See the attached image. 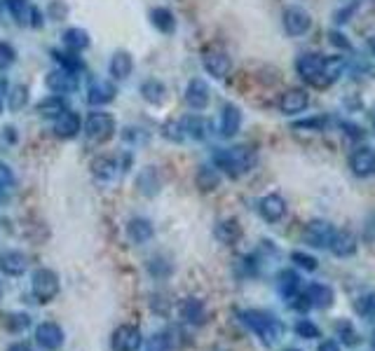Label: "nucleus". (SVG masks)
<instances>
[{"label": "nucleus", "mask_w": 375, "mask_h": 351, "mask_svg": "<svg viewBox=\"0 0 375 351\" xmlns=\"http://www.w3.org/2000/svg\"><path fill=\"white\" fill-rule=\"evenodd\" d=\"M15 61H17V52H15V47H12L10 43H3V40H0V70L10 68Z\"/></svg>", "instance_id": "44"}, {"label": "nucleus", "mask_w": 375, "mask_h": 351, "mask_svg": "<svg viewBox=\"0 0 375 351\" xmlns=\"http://www.w3.org/2000/svg\"><path fill=\"white\" fill-rule=\"evenodd\" d=\"M331 40H333L336 45H340V47H349V43H347V40H343L340 33H331Z\"/></svg>", "instance_id": "49"}, {"label": "nucleus", "mask_w": 375, "mask_h": 351, "mask_svg": "<svg viewBox=\"0 0 375 351\" xmlns=\"http://www.w3.org/2000/svg\"><path fill=\"white\" fill-rule=\"evenodd\" d=\"M317 351H340V344H338L336 340H324L319 344Z\"/></svg>", "instance_id": "46"}, {"label": "nucleus", "mask_w": 375, "mask_h": 351, "mask_svg": "<svg viewBox=\"0 0 375 351\" xmlns=\"http://www.w3.org/2000/svg\"><path fill=\"white\" fill-rule=\"evenodd\" d=\"M305 300H307V307H314V309H326L333 305V290L331 285L326 283H312L309 288L305 290Z\"/></svg>", "instance_id": "19"}, {"label": "nucleus", "mask_w": 375, "mask_h": 351, "mask_svg": "<svg viewBox=\"0 0 375 351\" xmlns=\"http://www.w3.org/2000/svg\"><path fill=\"white\" fill-rule=\"evenodd\" d=\"M141 94H144V99L148 101V103L160 106L164 101V97H166V87L160 80L151 77V80H146L144 85H141Z\"/></svg>", "instance_id": "30"}, {"label": "nucleus", "mask_w": 375, "mask_h": 351, "mask_svg": "<svg viewBox=\"0 0 375 351\" xmlns=\"http://www.w3.org/2000/svg\"><path fill=\"white\" fill-rule=\"evenodd\" d=\"M333 234H336V228H333L331 223H326V220H312V223L305 228L302 239L314 248H326L331 243Z\"/></svg>", "instance_id": "9"}, {"label": "nucleus", "mask_w": 375, "mask_h": 351, "mask_svg": "<svg viewBox=\"0 0 375 351\" xmlns=\"http://www.w3.org/2000/svg\"><path fill=\"white\" fill-rule=\"evenodd\" d=\"M277 288L284 297H289L291 300V297H296L300 290V277L296 274L294 270H282L277 277Z\"/></svg>", "instance_id": "25"}, {"label": "nucleus", "mask_w": 375, "mask_h": 351, "mask_svg": "<svg viewBox=\"0 0 375 351\" xmlns=\"http://www.w3.org/2000/svg\"><path fill=\"white\" fill-rule=\"evenodd\" d=\"M85 134H87V139H92L97 143L108 141L110 136L115 134V117H113L110 112H104V110L89 112V117L85 122Z\"/></svg>", "instance_id": "4"}, {"label": "nucleus", "mask_w": 375, "mask_h": 351, "mask_svg": "<svg viewBox=\"0 0 375 351\" xmlns=\"http://www.w3.org/2000/svg\"><path fill=\"white\" fill-rule=\"evenodd\" d=\"M354 312L359 314L361 319L366 321H375V293H364L354 300Z\"/></svg>", "instance_id": "34"}, {"label": "nucleus", "mask_w": 375, "mask_h": 351, "mask_svg": "<svg viewBox=\"0 0 375 351\" xmlns=\"http://www.w3.org/2000/svg\"><path fill=\"white\" fill-rule=\"evenodd\" d=\"M0 270L8 277H21L28 270V258L21 251H5L0 253Z\"/></svg>", "instance_id": "16"}, {"label": "nucleus", "mask_w": 375, "mask_h": 351, "mask_svg": "<svg viewBox=\"0 0 375 351\" xmlns=\"http://www.w3.org/2000/svg\"><path fill=\"white\" fill-rule=\"evenodd\" d=\"M345 59H340V57H331V59H326L324 61V85L326 82H336L338 77L343 75V70H345Z\"/></svg>", "instance_id": "35"}, {"label": "nucleus", "mask_w": 375, "mask_h": 351, "mask_svg": "<svg viewBox=\"0 0 375 351\" xmlns=\"http://www.w3.org/2000/svg\"><path fill=\"white\" fill-rule=\"evenodd\" d=\"M366 239L375 241V216L368 220V225H366Z\"/></svg>", "instance_id": "47"}, {"label": "nucleus", "mask_w": 375, "mask_h": 351, "mask_svg": "<svg viewBox=\"0 0 375 351\" xmlns=\"http://www.w3.org/2000/svg\"><path fill=\"white\" fill-rule=\"evenodd\" d=\"M45 85L50 92L55 94H70L77 89V77H75V70H68V68H57L52 73H47L45 77Z\"/></svg>", "instance_id": "10"}, {"label": "nucleus", "mask_w": 375, "mask_h": 351, "mask_svg": "<svg viewBox=\"0 0 375 351\" xmlns=\"http://www.w3.org/2000/svg\"><path fill=\"white\" fill-rule=\"evenodd\" d=\"M8 351H33V349L28 342H15V344H10Z\"/></svg>", "instance_id": "48"}, {"label": "nucleus", "mask_w": 375, "mask_h": 351, "mask_svg": "<svg viewBox=\"0 0 375 351\" xmlns=\"http://www.w3.org/2000/svg\"><path fill=\"white\" fill-rule=\"evenodd\" d=\"M181 127H183V134L190 136L195 141H204L209 136V122L200 115H188L181 120Z\"/></svg>", "instance_id": "24"}, {"label": "nucleus", "mask_w": 375, "mask_h": 351, "mask_svg": "<svg viewBox=\"0 0 375 351\" xmlns=\"http://www.w3.org/2000/svg\"><path fill=\"white\" fill-rule=\"evenodd\" d=\"M5 5H8V10L12 12V17H15L17 21H19V23L26 21L28 0H5Z\"/></svg>", "instance_id": "42"}, {"label": "nucleus", "mask_w": 375, "mask_h": 351, "mask_svg": "<svg viewBox=\"0 0 375 351\" xmlns=\"http://www.w3.org/2000/svg\"><path fill=\"white\" fill-rule=\"evenodd\" d=\"M0 10H3V3H0Z\"/></svg>", "instance_id": "54"}, {"label": "nucleus", "mask_w": 375, "mask_h": 351, "mask_svg": "<svg viewBox=\"0 0 375 351\" xmlns=\"http://www.w3.org/2000/svg\"><path fill=\"white\" fill-rule=\"evenodd\" d=\"M338 337H340L345 344H349V347L359 344V335H356L354 325L349 323V321H340V323H338Z\"/></svg>", "instance_id": "40"}, {"label": "nucleus", "mask_w": 375, "mask_h": 351, "mask_svg": "<svg viewBox=\"0 0 375 351\" xmlns=\"http://www.w3.org/2000/svg\"><path fill=\"white\" fill-rule=\"evenodd\" d=\"M240 321L249 330L260 337V342H263L265 347H275L284 335L282 321H279L275 314L263 312V309H244V312H240Z\"/></svg>", "instance_id": "1"}, {"label": "nucleus", "mask_w": 375, "mask_h": 351, "mask_svg": "<svg viewBox=\"0 0 375 351\" xmlns=\"http://www.w3.org/2000/svg\"><path fill=\"white\" fill-rule=\"evenodd\" d=\"M80 115L73 110H64L61 115L55 120V134L59 139H73L80 132Z\"/></svg>", "instance_id": "18"}, {"label": "nucleus", "mask_w": 375, "mask_h": 351, "mask_svg": "<svg viewBox=\"0 0 375 351\" xmlns=\"http://www.w3.org/2000/svg\"><path fill=\"white\" fill-rule=\"evenodd\" d=\"M141 344H144L141 330L136 328V325H129V323L115 328V332H113V340H110L113 351H139Z\"/></svg>", "instance_id": "5"}, {"label": "nucleus", "mask_w": 375, "mask_h": 351, "mask_svg": "<svg viewBox=\"0 0 375 351\" xmlns=\"http://www.w3.org/2000/svg\"><path fill=\"white\" fill-rule=\"evenodd\" d=\"M309 106V97L305 89H289V92L282 94V99H279V110L284 112V115H298Z\"/></svg>", "instance_id": "13"}, {"label": "nucleus", "mask_w": 375, "mask_h": 351, "mask_svg": "<svg viewBox=\"0 0 375 351\" xmlns=\"http://www.w3.org/2000/svg\"><path fill=\"white\" fill-rule=\"evenodd\" d=\"M181 317L186 319L188 323L200 325V323H204V319H206V309L198 297H188V300L181 305Z\"/></svg>", "instance_id": "26"}, {"label": "nucleus", "mask_w": 375, "mask_h": 351, "mask_svg": "<svg viewBox=\"0 0 375 351\" xmlns=\"http://www.w3.org/2000/svg\"><path fill=\"white\" fill-rule=\"evenodd\" d=\"M64 45H66L68 50H73V52L87 50V47H89V35H87V31H82V28H68V31L64 33Z\"/></svg>", "instance_id": "32"}, {"label": "nucleus", "mask_w": 375, "mask_h": 351, "mask_svg": "<svg viewBox=\"0 0 375 351\" xmlns=\"http://www.w3.org/2000/svg\"><path fill=\"white\" fill-rule=\"evenodd\" d=\"M324 61L326 59L321 54H302L296 61L298 75L305 82H314V85H324Z\"/></svg>", "instance_id": "6"}, {"label": "nucleus", "mask_w": 375, "mask_h": 351, "mask_svg": "<svg viewBox=\"0 0 375 351\" xmlns=\"http://www.w3.org/2000/svg\"><path fill=\"white\" fill-rule=\"evenodd\" d=\"M312 26V17L302 8H289L284 12V31L289 35H305Z\"/></svg>", "instance_id": "11"}, {"label": "nucleus", "mask_w": 375, "mask_h": 351, "mask_svg": "<svg viewBox=\"0 0 375 351\" xmlns=\"http://www.w3.org/2000/svg\"><path fill=\"white\" fill-rule=\"evenodd\" d=\"M198 185L202 190H216L218 188V174L216 169H209V166H202L198 171Z\"/></svg>", "instance_id": "38"}, {"label": "nucleus", "mask_w": 375, "mask_h": 351, "mask_svg": "<svg viewBox=\"0 0 375 351\" xmlns=\"http://www.w3.org/2000/svg\"><path fill=\"white\" fill-rule=\"evenodd\" d=\"M284 351H300V349H284Z\"/></svg>", "instance_id": "51"}, {"label": "nucleus", "mask_w": 375, "mask_h": 351, "mask_svg": "<svg viewBox=\"0 0 375 351\" xmlns=\"http://www.w3.org/2000/svg\"><path fill=\"white\" fill-rule=\"evenodd\" d=\"M28 103V89L23 87V85H17V87H12V92L8 94V106H10V110H21L23 106Z\"/></svg>", "instance_id": "36"}, {"label": "nucleus", "mask_w": 375, "mask_h": 351, "mask_svg": "<svg viewBox=\"0 0 375 351\" xmlns=\"http://www.w3.org/2000/svg\"><path fill=\"white\" fill-rule=\"evenodd\" d=\"M92 169H94V176H97L99 181L110 183V181H115L117 169H120V166H117V162L113 157H99V159H94Z\"/></svg>", "instance_id": "28"}, {"label": "nucleus", "mask_w": 375, "mask_h": 351, "mask_svg": "<svg viewBox=\"0 0 375 351\" xmlns=\"http://www.w3.org/2000/svg\"><path fill=\"white\" fill-rule=\"evenodd\" d=\"M368 50H371V54L375 57V35H371V38H368Z\"/></svg>", "instance_id": "50"}, {"label": "nucleus", "mask_w": 375, "mask_h": 351, "mask_svg": "<svg viewBox=\"0 0 375 351\" xmlns=\"http://www.w3.org/2000/svg\"><path fill=\"white\" fill-rule=\"evenodd\" d=\"M202 63H204V70L209 73L211 77H216V80H223V77H228L230 68H232V61L230 57L225 54L223 50H206L204 57H202Z\"/></svg>", "instance_id": "8"}, {"label": "nucleus", "mask_w": 375, "mask_h": 351, "mask_svg": "<svg viewBox=\"0 0 375 351\" xmlns=\"http://www.w3.org/2000/svg\"><path fill=\"white\" fill-rule=\"evenodd\" d=\"M216 237H218V241H223V243H235L242 237L240 223H237V220H223V223H218Z\"/></svg>", "instance_id": "31"}, {"label": "nucleus", "mask_w": 375, "mask_h": 351, "mask_svg": "<svg viewBox=\"0 0 375 351\" xmlns=\"http://www.w3.org/2000/svg\"><path fill=\"white\" fill-rule=\"evenodd\" d=\"M3 319H5L3 325L12 332H21L31 325V319H28L26 314H8V317H3Z\"/></svg>", "instance_id": "37"}, {"label": "nucleus", "mask_w": 375, "mask_h": 351, "mask_svg": "<svg viewBox=\"0 0 375 351\" xmlns=\"http://www.w3.org/2000/svg\"><path fill=\"white\" fill-rule=\"evenodd\" d=\"M153 234H155V230H153V223L151 220H146V218H132L129 220V225H127V237L132 239L134 243H146V241H151L153 239Z\"/></svg>", "instance_id": "20"}, {"label": "nucleus", "mask_w": 375, "mask_h": 351, "mask_svg": "<svg viewBox=\"0 0 375 351\" xmlns=\"http://www.w3.org/2000/svg\"><path fill=\"white\" fill-rule=\"evenodd\" d=\"M12 188H15V174H12L8 164L0 162V199H3Z\"/></svg>", "instance_id": "41"}, {"label": "nucleus", "mask_w": 375, "mask_h": 351, "mask_svg": "<svg viewBox=\"0 0 375 351\" xmlns=\"http://www.w3.org/2000/svg\"><path fill=\"white\" fill-rule=\"evenodd\" d=\"M213 164L230 178H240L247 171H251V166L256 164V152L249 146L223 148V150L213 152Z\"/></svg>", "instance_id": "2"}, {"label": "nucleus", "mask_w": 375, "mask_h": 351, "mask_svg": "<svg viewBox=\"0 0 375 351\" xmlns=\"http://www.w3.org/2000/svg\"><path fill=\"white\" fill-rule=\"evenodd\" d=\"M164 136L166 139H171V141H183V127H181V122H166L164 124Z\"/></svg>", "instance_id": "45"}, {"label": "nucleus", "mask_w": 375, "mask_h": 351, "mask_svg": "<svg viewBox=\"0 0 375 351\" xmlns=\"http://www.w3.org/2000/svg\"><path fill=\"white\" fill-rule=\"evenodd\" d=\"M349 169L354 176L368 178L375 174V148L371 146H359L349 157Z\"/></svg>", "instance_id": "7"}, {"label": "nucleus", "mask_w": 375, "mask_h": 351, "mask_svg": "<svg viewBox=\"0 0 375 351\" xmlns=\"http://www.w3.org/2000/svg\"><path fill=\"white\" fill-rule=\"evenodd\" d=\"M132 70H134V59L129 52H115L110 59V75L115 77V80H127L129 75H132Z\"/></svg>", "instance_id": "21"}, {"label": "nucleus", "mask_w": 375, "mask_h": 351, "mask_svg": "<svg viewBox=\"0 0 375 351\" xmlns=\"http://www.w3.org/2000/svg\"><path fill=\"white\" fill-rule=\"evenodd\" d=\"M329 248L333 255H338V258H349V255H354V251H356V237L349 230H336Z\"/></svg>", "instance_id": "17"}, {"label": "nucleus", "mask_w": 375, "mask_h": 351, "mask_svg": "<svg viewBox=\"0 0 375 351\" xmlns=\"http://www.w3.org/2000/svg\"><path fill=\"white\" fill-rule=\"evenodd\" d=\"M113 97H115V87L106 80H97L92 82V87L87 89V101L92 106H104V103H110Z\"/></svg>", "instance_id": "22"}, {"label": "nucleus", "mask_w": 375, "mask_h": 351, "mask_svg": "<svg viewBox=\"0 0 375 351\" xmlns=\"http://www.w3.org/2000/svg\"><path fill=\"white\" fill-rule=\"evenodd\" d=\"M240 127H242V112L237 106L228 103L221 112V134L225 139H230V136H235L240 132Z\"/></svg>", "instance_id": "23"}, {"label": "nucleus", "mask_w": 375, "mask_h": 351, "mask_svg": "<svg viewBox=\"0 0 375 351\" xmlns=\"http://www.w3.org/2000/svg\"><path fill=\"white\" fill-rule=\"evenodd\" d=\"M0 295H3V285H0Z\"/></svg>", "instance_id": "53"}, {"label": "nucleus", "mask_w": 375, "mask_h": 351, "mask_svg": "<svg viewBox=\"0 0 375 351\" xmlns=\"http://www.w3.org/2000/svg\"><path fill=\"white\" fill-rule=\"evenodd\" d=\"M296 332H298V337H302V340H317L321 335L319 325L312 323L309 319H300L298 323H296Z\"/></svg>", "instance_id": "39"}, {"label": "nucleus", "mask_w": 375, "mask_h": 351, "mask_svg": "<svg viewBox=\"0 0 375 351\" xmlns=\"http://www.w3.org/2000/svg\"><path fill=\"white\" fill-rule=\"evenodd\" d=\"M64 110H66V103H64L61 97H47L38 103V115L43 117H55L57 120Z\"/></svg>", "instance_id": "33"}, {"label": "nucleus", "mask_w": 375, "mask_h": 351, "mask_svg": "<svg viewBox=\"0 0 375 351\" xmlns=\"http://www.w3.org/2000/svg\"><path fill=\"white\" fill-rule=\"evenodd\" d=\"M373 347H375V332H373Z\"/></svg>", "instance_id": "52"}, {"label": "nucleus", "mask_w": 375, "mask_h": 351, "mask_svg": "<svg viewBox=\"0 0 375 351\" xmlns=\"http://www.w3.org/2000/svg\"><path fill=\"white\" fill-rule=\"evenodd\" d=\"M258 213L267 223H277V220L287 216V201L279 197V194H265V197L258 201Z\"/></svg>", "instance_id": "15"}, {"label": "nucleus", "mask_w": 375, "mask_h": 351, "mask_svg": "<svg viewBox=\"0 0 375 351\" xmlns=\"http://www.w3.org/2000/svg\"><path fill=\"white\" fill-rule=\"evenodd\" d=\"M136 185H139L141 192L148 194V197L157 194V190H160V176H157V171H155L153 166H146V169L139 174V178H136Z\"/></svg>", "instance_id": "29"}, {"label": "nucleus", "mask_w": 375, "mask_h": 351, "mask_svg": "<svg viewBox=\"0 0 375 351\" xmlns=\"http://www.w3.org/2000/svg\"><path fill=\"white\" fill-rule=\"evenodd\" d=\"M35 340H38V344L43 349L57 351L64 344V330L59 328L57 323H52V321H45V323H40L38 328H35Z\"/></svg>", "instance_id": "12"}, {"label": "nucleus", "mask_w": 375, "mask_h": 351, "mask_svg": "<svg viewBox=\"0 0 375 351\" xmlns=\"http://www.w3.org/2000/svg\"><path fill=\"white\" fill-rule=\"evenodd\" d=\"M186 103L193 110H204L209 106V87H206L204 80L195 77V80L188 82L186 87Z\"/></svg>", "instance_id": "14"}, {"label": "nucleus", "mask_w": 375, "mask_h": 351, "mask_svg": "<svg viewBox=\"0 0 375 351\" xmlns=\"http://www.w3.org/2000/svg\"><path fill=\"white\" fill-rule=\"evenodd\" d=\"M59 277L57 272L47 270V267H40V270L33 272L31 277V293L38 302H43V305H47V302H52L55 297L59 295Z\"/></svg>", "instance_id": "3"}, {"label": "nucleus", "mask_w": 375, "mask_h": 351, "mask_svg": "<svg viewBox=\"0 0 375 351\" xmlns=\"http://www.w3.org/2000/svg\"><path fill=\"white\" fill-rule=\"evenodd\" d=\"M151 21H153V26L157 28V31H162L166 35L176 31V17H174V12L166 10V8H155L151 12Z\"/></svg>", "instance_id": "27"}, {"label": "nucleus", "mask_w": 375, "mask_h": 351, "mask_svg": "<svg viewBox=\"0 0 375 351\" xmlns=\"http://www.w3.org/2000/svg\"><path fill=\"white\" fill-rule=\"evenodd\" d=\"M291 260H294L296 265H300L302 270H307V272H314L319 267L317 258H312L309 253H302V251H294V253H291Z\"/></svg>", "instance_id": "43"}]
</instances>
